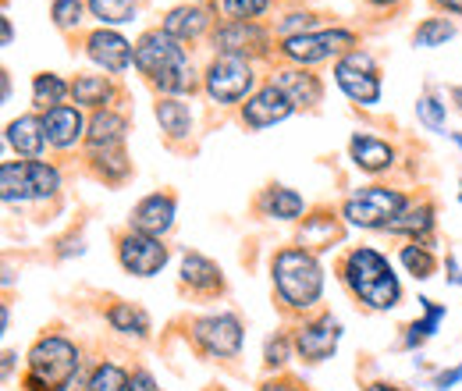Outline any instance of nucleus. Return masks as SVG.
Segmentation results:
<instances>
[{"label": "nucleus", "instance_id": "nucleus-40", "mask_svg": "<svg viewBox=\"0 0 462 391\" xmlns=\"http://www.w3.org/2000/svg\"><path fill=\"white\" fill-rule=\"evenodd\" d=\"M51 14H54V22L60 29H75L82 22V0H54Z\"/></svg>", "mask_w": 462, "mask_h": 391}, {"label": "nucleus", "instance_id": "nucleus-12", "mask_svg": "<svg viewBox=\"0 0 462 391\" xmlns=\"http://www.w3.org/2000/svg\"><path fill=\"white\" fill-rule=\"evenodd\" d=\"M295 111L291 107V100L271 82V86H263L260 93H253L249 100H245V107H242V121L249 125V128H267V125H278V121H285L289 114Z\"/></svg>", "mask_w": 462, "mask_h": 391}, {"label": "nucleus", "instance_id": "nucleus-24", "mask_svg": "<svg viewBox=\"0 0 462 391\" xmlns=\"http://www.w3.org/2000/svg\"><path fill=\"white\" fill-rule=\"evenodd\" d=\"M107 321H111V328L121 331V335H135V338L150 335V317H146V310H139V306H132V303H115V306L107 310Z\"/></svg>", "mask_w": 462, "mask_h": 391}, {"label": "nucleus", "instance_id": "nucleus-49", "mask_svg": "<svg viewBox=\"0 0 462 391\" xmlns=\"http://www.w3.org/2000/svg\"><path fill=\"white\" fill-rule=\"evenodd\" d=\"M456 143H459V146H462V135H456Z\"/></svg>", "mask_w": 462, "mask_h": 391}, {"label": "nucleus", "instance_id": "nucleus-17", "mask_svg": "<svg viewBox=\"0 0 462 391\" xmlns=\"http://www.w3.org/2000/svg\"><path fill=\"white\" fill-rule=\"evenodd\" d=\"M274 86L291 100V107H313L320 100V82L317 75L302 71V68H282L274 71Z\"/></svg>", "mask_w": 462, "mask_h": 391}, {"label": "nucleus", "instance_id": "nucleus-38", "mask_svg": "<svg viewBox=\"0 0 462 391\" xmlns=\"http://www.w3.org/2000/svg\"><path fill=\"white\" fill-rule=\"evenodd\" d=\"M416 117H420L430 132H445V104H438L434 97H420V100H416Z\"/></svg>", "mask_w": 462, "mask_h": 391}, {"label": "nucleus", "instance_id": "nucleus-2", "mask_svg": "<svg viewBox=\"0 0 462 391\" xmlns=\"http://www.w3.org/2000/svg\"><path fill=\"white\" fill-rule=\"evenodd\" d=\"M135 68L143 75H150L153 86L164 89V93H185V89L196 86L192 82V64H189L181 40H174L171 33H164V29L146 33L135 43Z\"/></svg>", "mask_w": 462, "mask_h": 391}, {"label": "nucleus", "instance_id": "nucleus-37", "mask_svg": "<svg viewBox=\"0 0 462 391\" xmlns=\"http://www.w3.org/2000/svg\"><path fill=\"white\" fill-rule=\"evenodd\" d=\"M221 7L231 22H253L256 14H263L271 7V0H221Z\"/></svg>", "mask_w": 462, "mask_h": 391}, {"label": "nucleus", "instance_id": "nucleus-5", "mask_svg": "<svg viewBox=\"0 0 462 391\" xmlns=\"http://www.w3.org/2000/svg\"><path fill=\"white\" fill-rule=\"evenodd\" d=\"M405 207V196L399 189H381V185H370V189H359L352 192L342 207L348 224L356 228H392V221L402 214Z\"/></svg>", "mask_w": 462, "mask_h": 391}, {"label": "nucleus", "instance_id": "nucleus-15", "mask_svg": "<svg viewBox=\"0 0 462 391\" xmlns=\"http://www.w3.org/2000/svg\"><path fill=\"white\" fill-rule=\"evenodd\" d=\"M174 224V200L171 196H161V192H153V196H146L135 210H132V228L135 231H143V235H153V238H161V235H168Z\"/></svg>", "mask_w": 462, "mask_h": 391}, {"label": "nucleus", "instance_id": "nucleus-26", "mask_svg": "<svg viewBox=\"0 0 462 391\" xmlns=\"http://www.w3.org/2000/svg\"><path fill=\"white\" fill-rule=\"evenodd\" d=\"M71 93V86L60 79V75H36L32 79V104L36 107H43V111H51V107H60V100Z\"/></svg>", "mask_w": 462, "mask_h": 391}, {"label": "nucleus", "instance_id": "nucleus-27", "mask_svg": "<svg viewBox=\"0 0 462 391\" xmlns=\"http://www.w3.org/2000/svg\"><path fill=\"white\" fill-rule=\"evenodd\" d=\"M302 196L299 192H291V189H271L267 196H263V210L271 214V218H278V221H295L299 214H302Z\"/></svg>", "mask_w": 462, "mask_h": 391}, {"label": "nucleus", "instance_id": "nucleus-9", "mask_svg": "<svg viewBox=\"0 0 462 391\" xmlns=\"http://www.w3.org/2000/svg\"><path fill=\"white\" fill-rule=\"evenodd\" d=\"M356 47V33L348 29H324V33H302V36H289L282 54L291 57L295 64H317L328 57L342 54Z\"/></svg>", "mask_w": 462, "mask_h": 391}, {"label": "nucleus", "instance_id": "nucleus-11", "mask_svg": "<svg viewBox=\"0 0 462 391\" xmlns=\"http://www.w3.org/2000/svg\"><path fill=\"white\" fill-rule=\"evenodd\" d=\"M338 338H342L338 321L320 317V321H310V324H302V328L295 331V349H299V356H302L306 363H320V359H328V356L335 352Z\"/></svg>", "mask_w": 462, "mask_h": 391}, {"label": "nucleus", "instance_id": "nucleus-23", "mask_svg": "<svg viewBox=\"0 0 462 391\" xmlns=\"http://www.w3.org/2000/svg\"><path fill=\"white\" fill-rule=\"evenodd\" d=\"M25 182H29V200H51L60 189V171L47 161H25Z\"/></svg>", "mask_w": 462, "mask_h": 391}, {"label": "nucleus", "instance_id": "nucleus-42", "mask_svg": "<svg viewBox=\"0 0 462 391\" xmlns=\"http://www.w3.org/2000/svg\"><path fill=\"white\" fill-rule=\"evenodd\" d=\"M128 391H161V388H157V381L146 370H135L132 381H128Z\"/></svg>", "mask_w": 462, "mask_h": 391}, {"label": "nucleus", "instance_id": "nucleus-44", "mask_svg": "<svg viewBox=\"0 0 462 391\" xmlns=\"http://www.w3.org/2000/svg\"><path fill=\"white\" fill-rule=\"evenodd\" d=\"M456 381H462V367H459V370L441 374V377H438V388H448V385H456Z\"/></svg>", "mask_w": 462, "mask_h": 391}, {"label": "nucleus", "instance_id": "nucleus-31", "mask_svg": "<svg viewBox=\"0 0 462 391\" xmlns=\"http://www.w3.org/2000/svg\"><path fill=\"white\" fill-rule=\"evenodd\" d=\"M93 18H100V25H125L135 18V0H89Z\"/></svg>", "mask_w": 462, "mask_h": 391}, {"label": "nucleus", "instance_id": "nucleus-43", "mask_svg": "<svg viewBox=\"0 0 462 391\" xmlns=\"http://www.w3.org/2000/svg\"><path fill=\"white\" fill-rule=\"evenodd\" d=\"M260 391H302V388H299L295 381H267Z\"/></svg>", "mask_w": 462, "mask_h": 391}, {"label": "nucleus", "instance_id": "nucleus-28", "mask_svg": "<svg viewBox=\"0 0 462 391\" xmlns=\"http://www.w3.org/2000/svg\"><path fill=\"white\" fill-rule=\"evenodd\" d=\"M157 121H161V128H164L171 139L189 135V128H192V114H189L185 104H178V100H161V104H157Z\"/></svg>", "mask_w": 462, "mask_h": 391}, {"label": "nucleus", "instance_id": "nucleus-10", "mask_svg": "<svg viewBox=\"0 0 462 391\" xmlns=\"http://www.w3.org/2000/svg\"><path fill=\"white\" fill-rule=\"evenodd\" d=\"M192 341L207 352V356H238L242 349V321L235 313H210L192 321Z\"/></svg>", "mask_w": 462, "mask_h": 391}, {"label": "nucleus", "instance_id": "nucleus-19", "mask_svg": "<svg viewBox=\"0 0 462 391\" xmlns=\"http://www.w3.org/2000/svg\"><path fill=\"white\" fill-rule=\"evenodd\" d=\"M210 29V11L203 4H185V7H174L171 14L164 18V33H171L174 40H196L199 33Z\"/></svg>", "mask_w": 462, "mask_h": 391}, {"label": "nucleus", "instance_id": "nucleus-32", "mask_svg": "<svg viewBox=\"0 0 462 391\" xmlns=\"http://www.w3.org/2000/svg\"><path fill=\"white\" fill-rule=\"evenodd\" d=\"M128 370L125 367H117V363H100L93 374H89V381H86V391H128Z\"/></svg>", "mask_w": 462, "mask_h": 391}, {"label": "nucleus", "instance_id": "nucleus-39", "mask_svg": "<svg viewBox=\"0 0 462 391\" xmlns=\"http://www.w3.org/2000/svg\"><path fill=\"white\" fill-rule=\"evenodd\" d=\"M423 303V310H427V321H420V324H412L409 328V345H416V341H423L427 335H434V328H438V321H441V306H434L430 299H420Z\"/></svg>", "mask_w": 462, "mask_h": 391}, {"label": "nucleus", "instance_id": "nucleus-34", "mask_svg": "<svg viewBox=\"0 0 462 391\" xmlns=\"http://www.w3.org/2000/svg\"><path fill=\"white\" fill-rule=\"evenodd\" d=\"M399 260H402V267L412 275V278H430L434 271H438V260H434V253L427 249V246H402V253H399Z\"/></svg>", "mask_w": 462, "mask_h": 391}, {"label": "nucleus", "instance_id": "nucleus-6", "mask_svg": "<svg viewBox=\"0 0 462 391\" xmlns=\"http://www.w3.org/2000/svg\"><path fill=\"white\" fill-rule=\"evenodd\" d=\"M335 82L342 86L348 100L370 107L381 100V79L374 71V57L370 54H359V51H348V57H342L335 64Z\"/></svg>", "mask_w": 462, "mask_h": 391}, {"label": "nucleus", "instance_id": "nucleus-7", "mask_svg": "<svg viewBox=\"0 0 462 391\" xmlns=\"http://www.w3.org/2000/svg\"><path fill=\"white\" fill-rule=\"evenodd\" d=\"M253 89V68L245 57H214V64L207 68V93L217 104H238L245 93Z\"/></svg>", "mask_w": 462, "mask_h": 391}, {"label": "nucleus", "instance_id": "nucleus-47", "mask_svg": "<svg viewBox=\"0 0 462 391\" xmlns=\"http://www.w3.org/2000/svg\"><path fill=\"white\" fill-rule=\"evenodd\" d=\"M452 100H459V107H462V86H456V89H452Z\"/></svg>", "mask_w": 462, "mask_h": 391}, {"label": "nucleus", "instance_id": "nucleus-18", "mask_svg": "<svg viewBox=\"0 0 462 391\" xmlns=\"http://www.w3.org/2000/svg\"><path fill=\"white\" fill-rule=\"evenodd\" d=\"M7 143L22 154V157H40L43 154V146H47V132H43V117H36V114H25V117H14L11 125H7Z\"/></svg>", "mask_w": 462, "mask_h": 391}, {"label": "nucleus", "instance_id": "nucleus-20", "mask_svg": "<svg viewBox=\"0 0 462 391\" xmlns=\"http://www.w3.org/2000/svg\"><path fill=\"white\" fill-rule=\"evenodd\" d=\"M348 154H352L356 168L370 171V174L384 171L388 164H392V161H395V150H392L388 143L374 139V135H352V143H348Z\"/></svg>", "mask_w": 462, "mask_h": 391}, {"label": "nucleus", "instance_id": "nucleus-29", "mask_svg": "<svg viewBox=\"0 0 462 391\" xmlns=\"http://www.w3.org/2000/svg\"><path fill=\"white\" fill-rule=\"evenodd\" d=\"M434 228V207L420 203V207H405L402 214L392 221L388 231H402V235H427Z\"/></svg>", "mask_w": 462, "mask_h": 391}, {"label": "nucleus", "instance_id": "nucleus-35", "mask_svg": "<svg viewBox=\"0 0 462 391\" xmlns=\"http://www.w3.org/2000/svg\"><path fill=\"white\" fill-rule=\"evenodd\" d=\"M0 189H4V200H29V182H25V161H7L0 168Z\"/></svg>", "mask_w": 462, "mask_h": 391}, {"label": "nucleus", "instance_id": "nucleus-45", "mask_svg": "<svg viewBox=\"0 0 462 391\" xmlns=\"http://www.w3.org/2000/svg\"><path fill=\"white\" fill-rule=\"evenodd\" d=\"M445 11H452V14H462V0H438Z\"/></svg>", "mask_w": 462, "mask_h": 391}, {"label": "nucleus", "instance_id": "nucleus-16", "mask_svg": "<svg viewBox=\"0 0 462 391\" xmlns=\"http://www.w3.org/2000/svg\"><path fill=\"white\" fill-rule=\"evenodd\" d=\"M82 128H86V121H82V111H79V107L60 104V107L43 111V132H47V143H51V146H58V150L75 146V143L82 139Z\"/></svg>", "mask_w": 462, "mask_h": 391}, {"label": "nucleus", "instance_id": "nucleus-46", "mask_svg": "<svg viewBox=\"0 0 462 391\" xmlns=\"http://www.w3.org/2000/svg\"><path fill=\"white\" fill-rule=\"evenodd\" d=\"M366 391H405V388H399V385H370Z\"/></svg>", "mask_w": 462, "mask_h": 391}, {"label": "nucleus", "instance_id": "nucleus-1", "mask_svg": "<svg viewBox=\"0 0 462 391\" xmlns=\"http://www.w3.org/2000/svg\"><path fill=\"white\" fill-rule=\"evenodd\" d=\"M342 278L352 288V295L370 310H395L402 299V284L377 249H366V246L352 249L342 264Z\"/></svg>", "mask_w": 462, "mask_h": 391}, {"label": "nucleus", "instance_id": "nucleus-22", "mask_svg": "<svg viewBox=\"0 0 462 391\" xmlns=\"http://www.w3.org/2000/svg\"><path fill=\"white\" fill-rule=\"evenodd\" d=\"M125 132H128V121L115 111H97L93 114V121H89V132H86V139H89V146L93 150H100V146H121V139H125Z\"/></svg>", "mask_w": 462, "mask_h": 391}, {"label": "nucleus", "instance_id": "nucleus-4", "mask_svg": "<svg viewBox=\"0 0 462 391\" xmlns=\"http://www.w3.org/2000/svg\"><path fill=\"white\" fill-rule=\"evenodd\" d=\"M75 374H79V349L68 338L47 335L29 349V374H25L29 391H68Z\"/></svg>", "mask_w": 462, "mask_h": 391}, {"label": "nucleus", "instance_id": "nucleus-13", "mask_svg": "<svg viewBox=\"0 0 462 391\" xmlns=\"http://www.w3.org/2000/svg\"><path fill=\"white\" fill-rule=\"evenodd\" d=\"M86 51H89V57H93L104 71H111V75H121V71L128 68V61H135L132 43H128L125 36H117L115 29H97V33L86 40Z\"/></svg>", "mask_w": 462, "mask_h": 391}, {"label": "nucleus", "instance_id": "nucleus-21", "mask_svg": "<svg viewBox=\"0 0 462 391\" xmlns=\"http://www.w3.org/2000/svg\"><path fill=\"white\" fill-rule=\"evenodd\" d=\"M181 281L196 292H217L221 288V267L199 253H185L181 256Z\"/></svg>", "mask_w": 462, "mask_h": 391}, {"label": "nucleus", "instance_id": "nucleus-8", "mask_svg": "<svg viewBox=\"0 0 462 391\" xmlns=\"http://www.w3.org/2000/svg\"><path fill=\"white\" fill-rule=\"evenodd\" d=\"M117 260L128 275L135 278H153L164 264H168V246H161V238L143 235V231H125L117 238Z\"/></svg>", "mask_w": 462, "mask_h": 391}, {"label": "nucleus", "instance_id": "nucleus-48", "mask_svg": "<svg viewBox=\"0 0 462 391\" xmlns=\"http://www.w3.org/2000/svg\"><path fill=\"white\" fill-rule=\"evenodd\" d=\"M374 4H395V0H374Z\"/></svg>", "mask_w": 462, "mask_h": 391}, {"label": "nucleus", "instance_id": "nucleus-33", "mask_svg": "<svg viewBox=\"0 0 462 391\" xmlns=\"http://www.w3.org/2000/svg\"><path fill=\"white\" fill-rule=\"evenodd\" d=\"M452 36H456V25H452L448 18H423V22L416 25L412 43H416V47H441V43L452 40Z\"/></svg>", "mask_w": 462, "mask_h": 391}, {"label": "nucleus", "instance_id": "nucleus-41", "mask_svg": "<svg viewBox=\"0 0 462 391\" xmlns=\"http://www.w3.org/2000/svg\"><path fill=\"white\" fill-rule=\"evenodd\" d=\"M263 359H267V367H285L289 363V338L285 335L271 338L267 349H263Z\"/></svg>", "mask_w": 462, "mask_h": 391}, {"label": "nucleus", "instance_id": "nucleus-30", "mask_svg": "<svg viewBox=\"0 0 462 391\" xmlns=\"http://www.w3.org/2000/svg\"><path fill=\"white\" fill-rule=\"evenodd\" d=\"M93 168L100 171L107 182H121V178H128L132 164H128L121 146H100V150H93Z\"/></svg>", "mask_w": 462, "mask_h": 391}, {"label": "nucleus", "instance_id": "nucleus-14", "mask_svg": "<svg viewBox=\"0 0 462 391\" xmlns=\"http://www.w3.org/2000/svg\"><path fill=\"white\" fill-rule=\"evenodd\" d=\"M214 47L228 57L263 54L267 51V33L253 22H228L225 29L214 33Z\"/></svg>", "mask_w": 462, "mask_h": 391}, {"label": "nucleus", "instance_id": "nucleus-3", "mask_svg": "<svg viewBox=\"0 0 462 391\" xmlns=\"http://www.w3.org/2000/svg\"><path fill=\"white\" fill-rule=\"evenodd\" d=\"M271 271L282 303L291 310H310L324 292V271L310 249H282Z\"/></svg>", "mask_w": 462, "mask_h": 391}, {"label": "nucleus", "instance_id": "nucleus-36", "mask_svg": "<svg viewBox=\"0 0 462 391\" xmlns=\"http://www.w3.org/2000/svg\"><path fill=\"white\" fill-rule=\"evenodd\" d=\"M335 238H338V228H335V221H331L328 214H320V218H310V221L302 224V246L324 249V246H331Z\"/></svg>", "mask_w": 462, "mask_h": 391}, {"label": "nucleus", "instance_id": "nucleus-25", "mask_svg": "<svg viewBox=\"0 0 462 391\" xmlns=\"http://www.w3.org/2000/svg\"><path fill=\"white\" fill-rule=\"evenodd\" d=\"M71 97H75V104H82V107H104L107 97H111V82H107L104 75H79V79L71 82Z\"/></svg>", "mask_w": 462, "mask_h": 391}]
</instances>
